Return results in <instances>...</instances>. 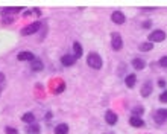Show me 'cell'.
Returning a JSON list of instances; mask_svg holds the SVG:
<instances>
[{
    "label": "cell",
    "instance_id": "3957f363",
    "mask_svg": "<svg viewBox=\"0 0 167 134\" xmlns=\"http://www.w3.org/2000/svg\"><path fill=\"white\" fill-rule=\"evenodd\" d=\"M164 40H165V32L161 31V29L152 31L149 34V41L150 43H159V41H164Z\"/></svg>",
    "mask_w": 167,
    "mask_h": 134
},
{
    "label": "cell",
    "instance_id": "44dd1931",
    "mask_svg": "<svg viewBox=\"0 0 167 134\" xmlns=\"http://www.w3.org/2000/svg\"><path fill=\"white\" fill-rule=\"evenodd\" d=\"M156 114L159 116V117H162L164 120L167 119V108H159L158 111H156Z\"/></svg>",
    "mask_w": 167,
    "mask_h": 134
},
{
    "label": "cell",
    "instance_id": "5b68a950",
    "mask_svg": "<svg viewBox=\"0 0 167 134\" xmlns=\"http://www.w3.org/2000/svg\"><path fill=\"white\" fill-rule=\"evenodd\" d=\"M111 20H112L114 23H117V25H123L125 20H126V17H125V14H123L122 11H114V12L111 14Z\"/></svg>",
    "mask_w": 167,
    "mask_h": 134
},
{
    "label": "cell",
    "instance_id": "7c38bea8",
    "mask_svg": "<svg viewBox=\"0 0 167 134\" xmlns=\"http://www.w3.org/2000/svg\"><path fill=\"white\" fill-rule=\"evenodd\" d=\"M31 69H32L34 72H40V70H43V69H44V66H43V61L35 58V60L31 63Z\"/></svg>",
    "mask_w": 167,
    "mask_h": 134
},
{
    "label": "cell",
    "instance_id": "8992f818",
    "mask_svg": "<svg viewBox=\"0 0 167 134\" xmlns=\"http://www.w3.org/2000/svg\"><path fill=\"white\" fill-rule=\"evenodd\" d=\"M76 63V57L75 55H62L61 57V64L62 66H65V67H68V66H73Z\"/></svg>",
    "mask_w": 167,
    "mask_h": 134
},
{
    "label": "cell",
    "instance_id": "7402d4cb",
    "mask_svg": "<svg viewBox=\"0 0 167 134\" xmlns=\"http://www.w3.org/2000/svg\"><path fill=\"white\" fill-rule=\"evenodd\" d=\"M5 131H6V134H18V131L15 128H12V126H6Z\"/></svg>",
    "mask_w": 167,
    "mask_h": 134
},
{
    "label": "cell",
    "instance_id": "e0dca14e",
    "mask_svg": "<svg viewBox=\"0 0 167 134\" xmlns=\"http://www.w3.org/2000/svg\"><path fill=\"white\" fill-rule=\"evenodd\" d=\"M22 11H23V8H6V9L2 11V15L5 17L6 14H18V12H22Z\"/></svg>",
    "mask_w": 167,
    "mask_h": 134
},
{
    "label": "cell",
    "instance_id": "ac0fdd59",
    "mask_svg": "<svg viewBox=\"0 0 167 134\" xmlns=\"http://www.w3.org/2000/svg\"><path fill=\"white\" fill-rule=\"evenodd\" d=\"M138 49H140L141 52H149V50L153 49V43H150V41H147V43H141V44L138 46Z\"/></svg>",
    "mask_w": 167,
    "mask_h": 134
},
{
    "label": "cell",
    "instance_id": "f1b7e54d",
    "mask_svg": "<svg viewBox=\"0 0 167 134\" xmlns=\"http://www.w3.org/2000/svg\"><path fill=\"white\" fill-rule=\"evenodd\" d=\"M46 119L50 120V119H52V113H47V114H46Z\"/></svg>",
    "mask_w": 167,
    "mask_h": 134
},
{
    "label": "cell",
    "instance_id": "83f0119b",
    "mask_svg": "<svg viewBox=\"0 0 167 134\" xmlns=\"http://www.w3.org/2000/svg\"><path fill=\"white\" fill-rule=\"evenodd\" d=\"M150 26V22H146V23H143V28H149Z\"/></svg>",
    "mask_w": 167,
    "mask_h": 134
},
{
    "label": "cell",
    "instance_id": "ffe728a7",
    "mask_svg": "<svg viewBox=\"0 0 167 134\" xmlns=\"http://www.w3.org/2000/svg\"><path fill=\"white\" fill-rule=\"evenodd\" d=\"M143 113H144V108H143V107H134V108H132V116L140 117Z\"/></svg>",
    "mask_w": 167,
    "mask_h": 134
},
{
    "label": "cell",
    "instance_id": "4316f807",
    "mask_svg": "<svg viewBox=\"0 0 167 134\" xmlns=\"http://www.w3.org/2000/svg\"><path fill=\"white\" fill-rule=\"evenodd\" d=\"M3 82H5V75H3V73H0V84L3 85Z\"/></svg>",
    "mask_w": 167,
    "mask_h": 134
},
{
    "label": "cell",
    "instance_id": "9c48e42d",
    "mask_svg": "<svg viewBox=\"0 0 167 134\" xmlns=\"http://www.w3.org/2000/svg\"><path fill=\"white\" fill-rule=\"evenodd\" d=\"M17 60L18 61H34L35 60V55L32 53V52H20L18 55H17Z\"/></svg>",
    "mask_w": 167,
    "mask_h": 134
},
{
    "label": "cell",
    "instance_id": "ba28073f",
    "mask_svg": "<svg viewBox=\"0 0 167 134\" xmlns=\"http://www.w3.org/2000/svg\"><path fill=\"white\" fill-rule=\"evenodd\" d=\"M117 114L114 113V111H111V110H108L106 113H105V120H106V123L108 125H115L117 123Z\"/></svg>",
    "mask_w": 167,
    "mask_h": 134
},
{
    "label": "cell",
    "instance_id": "52a82bcc",
    "mask_svg": "<svg viewBox=\"0 0 167 134\" xmlns=\"http://www.w3.org/2000/svg\"><path fill=\"white\" fill-rule=\"evenodd\" d=\"M152 88H153L152 81H146V82L141 85V96H143V98H147V96L152 93Z\"/></svg>",
    "mask_w": 167,
    "mask_h": 134
},
{
    "label": "cell",
    "instance_id": "cb8c5ba5",
    "mask_svg": "<svg viewBox=\"0 0 167 134\" xmlns=\"http://www.w3.org/2000/svg\"><path fill=\"white\" fill-rule=\"evenodd\" d=\"M159 101H161V102H167V90H164V91L159 94Z\"/></svg>",
    "mask_w": 167,
    "mask_h": 134
},
{
    "label": "cell",
    "instance_id": "9a60e30c",
    "mask_svg": "<svg viewBox=\"0 0 167 134\" xmlns=\"http://www.w3.org/2000/svg\"><path fill=\"white\" fill-rule=\"evenodd\" d=\"M22 120H23L25 123L32 125V123L35 122V114H34V113H31V111H29V113H25V114H23V117H22Z\"/></svg>",
    "mask_w": 167,
    "mask_h": 134
},
{
    "label": "cell",
    "instance_id": "7a4b0ae2",
    "mask_svg": "<svg viewBox=\"0 0 167 134\" xmlns=\"http://www.w3.org/2000/svg\"><path fill=\"white\" fill-rule=\"evenodd\" d=\"M40 28H41V22H34V23H31V25H28V26H25L22 29V35H25V37L32 35V34L38 32Z\"/></svg>",
    "mask_w": 167,
    "mask_h": 134
},
{
    "label": "cell",
    "instance_id": "8fae6325",
    "mask_svg": "<svg viewBox=\"0 0 167 134\" xmlns=\"http://www.w3.org/2000/svg\"><path fill=\"white\" fill-rule=\"evenodd\" d=\"M129 123H131L132 126H135V128H141V126H144V120H143L141 117H137V116L129 117Z\"/></svg>",
    "mask_w": 167,
    "mask_h": 134
},
{
    "label": "cell",
    "instance_id": "d6986e66",
    "mask_svg": "<svg viewBox=\"0 0 167 134\" xmlns=\"http://www.w3.org/2000/svg\"><path fill=\"white\" fill-rule=\"evenodd\" d=\"M40 125H35V123H32V125H29L28 128H26V131H28V134H38L40 132Z\"/></svg>",
    "mask_w": 167,
    "mask_h": 134
},
{
    "label": "cell",
    "instance_id": "d4e9b609",
    "mask_svg": "<svg viewBox=\"0 0 167 134\" xmlns=\"http://www.w3.org/2000/svg\"><path fill=\"white\" fill-rule=\"evenodd\" d=\"M64 88H65V84H64V82H61V84H59V87L55 90V93H56V94H59L61 91H64Z\"/></svg>",
    "mask_w": 167,
    "mask_h": 134
},
{
    "label": "cell",
    "instance_id": "603a6c76",
    "mask_svg": "<svg viewBox=\"0 0 167 134\" xmlns=\"http://www.w3.org/2000/svg\"><path fill=\"white\" fill-rule=\"evenodd\" d=\"M159 66H161V67H164V69H167V55H165V57H162V58L159 60Z\"/></svg>",
    "mask_w": 167,
    "mask_h": 134
},
{
    "label": "cell",
    "instance_id": "277c9868",
    "mask_svg": "<svg viewBox=\"0 0 167 134\" xmlns=\"http://www.w3.org/2000/svg\"><path fill=\"white\" fill-rule=\"evenodd\" d=\"M111 46H112L114 50H120L123 47V40H122L120 34L112 32V35H111Z\"/></svg>",
    "mask_w": 167,
    "mask_h": 134
},
{
    "label": "cell",
    "instance_id": "484cf974",
    "mask_svg": "<svg viewBox=\"0 0 167 134\" xmlns=\"http://www.w3.org/2000/svg\"><path fill=\"white\" fill-rule=\"evenodd\" d=\"M158 85L164 88V87H165V81H164V79H158Z\"/></svg>",
    "mask_w": 167,
    "mask_h": 134
},
{
    "label": "cell",
    "instance_id": "30bf717a",
    "mask_svg": "<svg viewBox=\"0 0 167 134\" xmlns=\"http://www.w3.org/2000/svg\"><path fill=\"white\" fill-rule=\"evenodd\" d=\"M132 67H134L135 70H143V69L146 67V61L141 60V58H134V60H132Z\"/></svg>",
    "mask_w": 167,
    "mask_h": 134
},
{
    "label": "cell",
    "instance_id": "6da1fadb",
    "mask_svg": "<svg viewBox=\"0 0 167 134\" xmlns=\"http://www.w3.org/2000/svg\"><path fill=\"white\" fill-rule=\"evenodd\" d=\"M87 64L91 67V69H94V70H99V69H102V58H100V55L99 53H96V52H91V53H88V57H87Z\"/></svg>",
    "mask_w": 167,
    "mask_h": 134
},
{
    "label": "cell",
    "instance_id": "2e32d148",
    "mask_svg": "<svg viewBox=\"0 0 167 134\" xmlns=\"http://www.w3.org/2000/svg\"><path fill=\"white\" fill-rule=\"evenodd\" d=\"M73 52H75V57H76V60L82 57V52H84V49H82L81 43H78V41H76V43H73Z\"/></svg>",
    "mask_w": 167,
    "mask_h": 134
},
{
    "label": "cell",
    "instance_id": "5bb4252c",
    "mask_svg": "<svg viewBox=\"0 0 167 134\" xmlns=\"http://www.w3.org/2000/svg\"><path fill=\"white\" fill-rule=\"evenodd\" d=\"M135 81H137V76H135L134 73H131V75H128V76L125 78V84H126V87H129V88H132V87L135 85Z\"/></svg>",
    "mask_w": 167,
    "mask_h": 134
},
{
    "label": "cell",
    "instance_id": "4fadbf2b",
    "mask_svg": "<svg viewBox=\"0 0 167 134\" xmlns=\"http://www.w3.org/2000/svg\"><path fill=\"white\" fill-rule=\"evenodd\" d=\"M55 134H68V125L67 123H59L55 126Z\"/></svg>",
    "mask_w": 167,
    "mask_h": 134
}]
</instances>
